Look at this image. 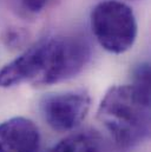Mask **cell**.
<instances>
[{
	"label": "cell",
	"instance_id": "cell-1",
	"mask_svg": "<svg viewBox=\"0 0 151 152\" xmlns=\"http://www.w3.org/2000/svg\"><path fill=\"white\" fill-rule=\"evenodd\" d=\"M91 58V47L81 37H46L7 63L0 70V87L24 83L33 86L54 85L79 75Z\"/></svg>",
	"mask_w": 151,
	"mask_h": 152
},
{
	"label": "cell",
	"instance_id": "cell-2",
	"mask_svg": "<svg viewBox=\"0 0 151 152\" xmlns=\"http://www.w3.org/2000/svg\"><path fill=\"white\" fill-rule=\"evenodd\" d=\"M97 119L123 149H132L150 136V91L133 84L114 85L104 94Z\"/></svg>",
	"mask_w": 151,
	"mask_h": 152
},
{
	"label": "cell",
	"instance_id": "cell-3",
	"mask_svg": "<svg viewBox=\"0 0 151 152\" xmlns=\"http://www.w3.org/2000/svg\"><path fill=\"white\" fill-rule=\"evenodd\" d=\"M90 26L98 44L112 54H123L132 48L138 34L133 10L119 0L98 2L90 13Z\"/></svg>",
	"mask_w": 151,
	"mask_h": 152
},
{
	"label": "cell",
	"instance_id": "cell-4",
	"mask_svg": "<svg viewBox=\"0 0 151 152\" xmlns=\"http://www.w3.org/2000/svg\"><path fill=\"white\" fill-rule=\"evenodd\" d=\"M91 97L85 90L45 94L39 102V111L46 124L58 132L77 129L89 113Z\"/></svg>",
	"mask_w": 151,
	"mask_h": 152
},
{
	"label": "cell",
	"instance_id": "cell-5",
	"mask_svg": "<svg viewBox=\"0 0 151 152\" xmlns=\"http://www.w3.org/2000/svg\"><path fill=\"white\" fill-rule=\"evenodd\" d=\"M40 132L29 118L13 117L0 123V152H38Z\"/></svg>",
	"mask_w": 151,
	"mask_h": 152
},
{
	"label": "cell",
	"instance_id": "cell-6",
	"mask_svg": "<svg viewBox=\"0 0 151 152\" xmlns=\"http://www.w3.org/2000/svg\"><path fill=\"white\" fill-rule=\"evenodd\" d=\"M102 136L93 130H84L67 134L46 152H102Z\"/></svg>",
	"mask_w": 151,
	"mask_h": 152
},
{
	"label": "cell",
	"instance_id": "cell-7",
	"mask_svg": "<svg viewBox=\"0 0 151 152\" xmlns=\"http://www.w3.org/2000/svg\"><path fill=\"white\" fill-rule=\"evenodd\" d=\"M1 42L2 45L11 51H19L26 48L29 41V32L24 27L19 26H7L1 32Z\"/></svg>",
	"mask_w": 151,
	"mask_h": 152
},
{
	"label": "cell",
	"instance_id": "cell-8",
	"mask_svg": "<svg viewBox=\"0 0 151 152\" xmlns=\"http://www.w3.org/2000/svg\"><path fill=\"white\" fill-rule=\"evenodd\" d=\"M14 10L19 15L34 18L48 8L54 0H11Z\"/></svg>",
	"mask_w": 151,
	"mask_h": 152
},
{
	"label": "cell",
	"instance_id": "cell-9",
	"mask_svg": "<svg viewBox=\"0 0 151 152\" xmlns=\"http://www.w3.org/2000/svg\"><path fill=\"white\" fill-rule=\"evenodd\" d=\"M133 85L150 91V65L148 63L138 64L132 71V83Z\"/></svg>",
	"mask_w": 151,
	"mask_h": 152
}]
</instances>
